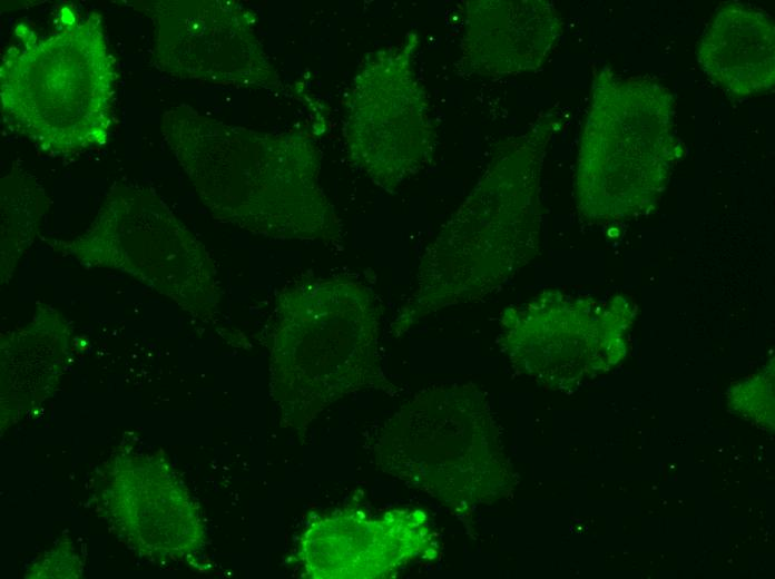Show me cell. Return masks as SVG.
Masks as SVG:
<instances>
[{
  "label": "cell",
  "mask_w": 775,
  "mask_h": 579,
  "mask_svg": "<svg viewBox=\"0 0 775 579\" xmlns=\"http://www.w3.org/2000/svg\"><path fill=\"white\" fill-rule=\"evenodd\" d=\"M674 114L659 84L602 75L582 138L580 184L609 204L656 193L675 158Z\"/></svg>",
  "instance_id": "cell-1"
},
{
  "label": "cell",
  "mask_w": 775,
  "mask_h": 579,
  "mask_svg": "<svg viewBox=\"0 0 775 579\" xmlns=\"http://www.w3.org/2000/svg\"><path fill=\"white\" fill-rule=\"evenodd\" d=\"M775 36L769 16L730 2L713 17L698 47V62L708 77L738 96L769 90L775 80Z\"/></svg>",
  "instance_id": "cell-2"
}]
</instances>
